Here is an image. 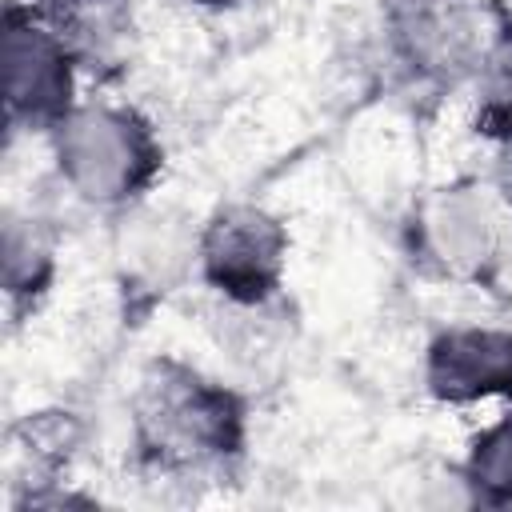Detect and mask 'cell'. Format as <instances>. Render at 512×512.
<instances>
[{
    "label": "cell",
    "mask_w": 512,
    "mask_h": 512,
    "mask_svg": "<svg viewBox=\"0 0 512 512\" xmlns=\"http://www.w3.org/2000/svg\"><path fill=\"white\" fill-rule=\"evenodd\" d=\"M432 384L444 396H484L512 388V336L452 332L432 352Z\"/></svg>",
    "instance_id": "obj_4"
},
{
    "label": "cell",
    "mask_w": 512,
    "mask_h": 512,
    "mask_svg": "<svg viewBox=\"0 0 512 512\" xmlns=\"http://www.w3.org/2000/svg\"><path fill=\"white\" fill-rule=\"evenodd\" d=\"M208 4H220V0H208Z\"/></svg>",
    "instance_id": "obj_8"
},
{
    "label": "cell",
    "mask_w": 512,
    "mask_h": 512,
    "mask_svg": "<svg viewBox=\"0 0 512 512\" xmlns=\"http://www.w3.org/2000/svg\"><path fill=\"white\" fill-rule=\"evenodd\" d=\"M204 264L228 292L260 296L268 292L280 264V232L260 212H228L204 240Z\"/></svg>",
    "instance_id": "obj_3"
},
{
    "label": "cell",
    "mask_w": 512,
    "mask_h": 512,
    "mask_svg": "<svg viewBox=\"0 0 512 512\" xmlns=\"http://www.w3.org/2000/svg\"><path fill=\"white\" fill-rule=\"evenodd\" d=\"M400 36L408 40V56L420 68H456L472 52V16L464 4L416 0Z\"/></svg>",
    "instance_id": "obj_5"
},
{
    "label": "cell",
    "mask_w": 512,
    "mask_h": 512,
    "mask_svg": "<svg viewBox=\"0 0 512 512\" xmlns=\"http://www.w3.org/2000/svg\"><path fill=\"white\" fill-rule=\"evenodd\" d=\"M152 144L124 112L92 108L60 120V164L92 200H116L152 172Z\"/></svg>",
    "instance_id": "obj_1"
},
{
    "label": "cell",
    "mask_w": 512,
    "mask_h": 512,
    "mask_svg": "<svg viewBox=\"0 0 512 512\" xmlns=\"http://www.w3.org/2000/svg\"><path fill=\"white\" fill-rule=\"evenodd\" d=\"M4 64H8L12 112H20L28 120H48V116L64 112V104H68V56L52 32L8 20Z\"/></svg>",
    "instance_id": "obj_2"
},
{
    "label": "cell",
    "mask_w": 512,
    "mask_h": 512,
    "mask_svg": "<svg viewBox=\"0 0 512 512\" xmlns=\"http://www.w3.org/2000/svg\"><path fill=\"white\" fill-rule=\"evenodd\" d=\"M484 96H488V108H484L488 124H496L500 132H512V36H504L488 60Z\"/></svg>",
    "instance_id": "obj_7"
},
{
    "label": "cell",
    "mask_w": 512,
    "mask_h": 512,
    "mask_svg": "<svg viewBox=\"0 0 512 512\" xmlns=\"http://www.w3.org/2000/svg\"><path fill=\"white\" fill-rule=\"evenodd\" d=\"M472 476H476V484H492V488L512 492V416H508L504 424H496V428L476 444Z\"/></svg>",
    "instance_id": "obj_6"
}]
</instances>
